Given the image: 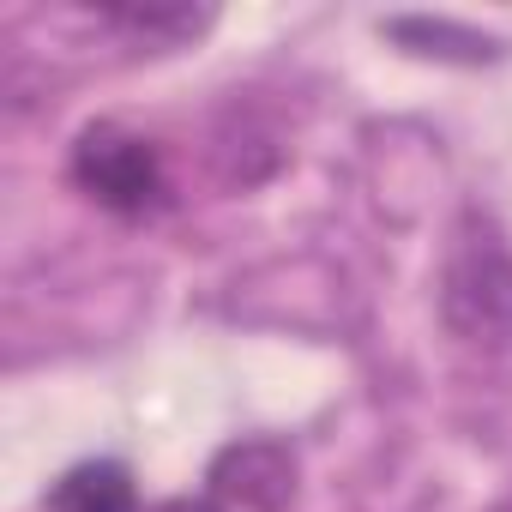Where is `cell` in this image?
Returning <instances> with one entry per match:
<instances>
[{
    "label": "cell",
    "instance_id": "6da1fadb",
    "mask_svg": "<svg viewBox=\"0 0 512 512\" xmlns=\"http://www.w3.org/2000/svg\"><path fill=\"white\" fill-rule=\"evenodd\" d=\"M440 314L476 350H512V247L488 223H464L446 272H440Z\"/></svg>",
    "mask_w": 512,
    "mask_h": 512
},
{
    "label": "cell",
    "instance_id": "7a4b0ae2",
    "mask_svg": "<svg viewBox=\"0 0 512 512\" xmlns=\"http://www.w3.org/2000/svg\"><path fill=\"white\" fill-rule=\"evenodd\" d=\"M73 181L97 205H109L121 217H139V211H151L169 193L157 145L145 133H127L121 121H97V127L79 133V145H73Z\"/></svg>",
    "mask_w": 512,
    "mask_h": 512
},
{
    "label": "cell",
    "instance_id": "3957f363",
    "mask_svg": "<svg viewBox=\"0 0 512 512\" xmlns=\"http://www.w3.org/2000/svg\"><path fill=\"white\" fill-rule=\"evenodd\" d=\"M211 494L241 512H284L296 500V452L284 440H235L211 464Z\"/></svg>",
    "mask_w": 512,
    "mask_h": 512
},
{
    "label": "cell",
    "instance_id": "277c9868",
    "mask_svg": "<svg viewBox=\"0 0 512 512\" xmlns=\"http://www.w3.org/2000/svg\"><path fill=\"white\" fill-rule=\"evenodd\" d=\"M43 512H139V494H133L127 464L91 458V464H73V470L49 488Z\"/></svg>",
    "mask_w": 512,
    "mask_h": 512
},
{
    "label": "cell",
    "instance_id": "5b68a950",
    "mask_svg": "<svg viewBox=\"0 0 512 512\" xmlns=\"http://www.w3.org/2000/svg\"><path fill=\"white\" fill-rule=\"evenodd\" d=\"M109 25H127L139 37H193L205 31V13H163V7H121L109 13Z\"/></svg>",
    "mask_w": 512,
    "mask_h": 512
},
{
    "label": "cell",
    "instance_id": "8992f818",
    "mask_svg": "<svg viewBox=\"0 0 512 512\" xmlns=\"http://www.w3.org/2000/svg\"><path fill=\"white\" fill-rule=\"evenodd\" d=\"M163 512H217V506H205V500H175V506H163Z\"/></svg>",
    "mask_w": 512,
    "mask_h": 512
},
{
    "label": "cell",
    "instance_id": "52a82bcc",
    "mask_svg": "<svg viewBox=\"0 0 512 512\" xmlns=\"http://www.w3.org/2000/svg\"><path fill=\"white\" fill-rule=\"evenodd\" d=\"M506 512H512V506H506Z\"/></svg>",
    "mask_w": 512,
    "mask_h": 512
}]
</instances>
